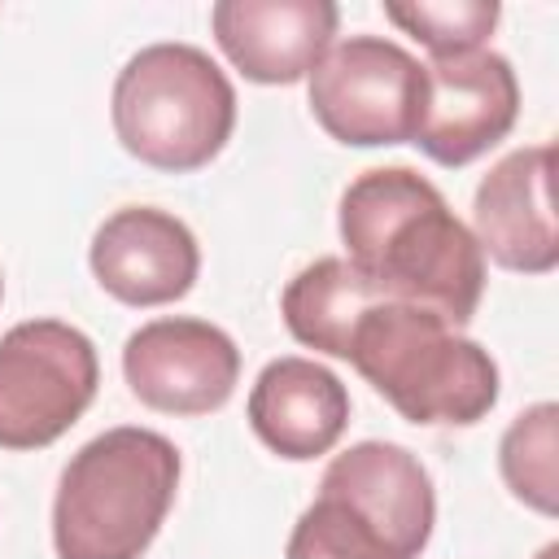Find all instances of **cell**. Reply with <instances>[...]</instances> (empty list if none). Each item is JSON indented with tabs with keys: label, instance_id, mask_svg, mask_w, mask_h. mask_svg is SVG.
<instances>
[{
	"label": "cell",
	"instance_id": "obj_1",
	"mask_svg": "<svg viewBox=\"0 0 559 559\" xmlns=\"http://www.w3.org/2000/svg\"><path fill=\"white\" fill-rule=\"evenodd\" d=\"M345 262L384 297L463 328L485 293V253L437 183L411 166L362 170L341 192Z\"/></svg>",
	"mask_w": 559,
	"mask_h": 559
},
{
	"label": "cell",
	"instance_id": "obj_2",
	"mask_svg": "<svg viewBox=\"0 0 559 559\" xmlns=\"http://www.w3.org/2000/svg\"><path fill=\"white\" fill-rule=\"evenodd\" d=\"M179 489V450L153 428H105L70 454L52 498L57 559H140Z\"/></svg>",
	"mask_w": 559,
	"mask_h": 559
},
{
	"label": "cell",
	"instance_id": "obj_3",
	"mask_svg": "<svg viewBox=\"0 0 559 559\" xmlns=\"http://www.w3.org/2000/svg\"><path fill=\"white\" fill-rule=\"evenodd\" d=\"M341 358L411 424L467 428L498 402L489 349L419 306L371 301L354 319Z\"/></svg>",
	"mask_w": 559,
	"mask_h": 559
},
{
	"label": "cell",
	"instance_id": "obj_4",
	"mask_svg": "<svg viewBox=\"0 0 559 559\" xmlns=\"http://www.w3.org/2000/svg\"><path fill=\"white\" fill-rule=\"evenodd\" d=\"M437 524L424 463L397 441L341 450L297 515L284 559H419Z\"/></svg>",
	"mask_w": 559,
	"mask_h": 559
},
{
	"label": "cell",
	"instance_id": "obj_5",
	"mask_svg": "<svg viewBox=\"0 0 559 559\" xmlns=\"http://www.w3.org/2000/svg\"><path fill=\"white\" fill-rule=\"evenodd\" d=\"M118 144L153 170L188 175L210 166L236 127V87L192 44H148L114 79Z\"/></svg>",
	"mask_w": 559,
	"mask_h": 559
},
{
	"label": "cell",
	"instance_id": "obj_6",
	"mask_svg": "<svg viewBox=\"0 0 559 559\" xmlns=\"http://www.w3.org/2000/svg\"><path fill=\"white\" fill-rule=\"evenodd\" d=\"M100 384L96 345L61 319H26L0 336V450L66 437Z\"/></svg>",
	"mask_w": 559,
	"mask_h": 559
},
{
	"label": "cell",
	"instance_id": "obj_7",
	"mask_svg": "<svg viewBox=\"0 0 559 559\" xmlns=\"http://www.w3.org/2000/svg\"><path fill=\"white\" fill-rule=\"evenodd\" d=\"M306 92L314 122L332 140L349 148L406 144L424 109V66L393 39L349 35L319 57Z\"/></svg>",
	"mask_w": 559,
	"mask_h": 559
},
{
	"label": "cell",
	"instance_id": "obj_8",
	"mask_svg": "<svg viewBox=\"0 0 559 559\" xmlns=\"http://www.w3.org/2000/svg\"><path fill=\"white\" fill-rule=\"evenodd\" d=\"M520 118V79L502 52L476 48L424 66V109L415 140L437 166H467L489 153Z\"/></svg>",
	"mask_w": 559,
	"mask_h": 559
},
{
	"label": "cell",
	"instance_id": "obj_9",
	"mask_svg": "<svg viewBox=\"0 0 559 559\" xmlns=\"http://www.w3.org/2000/svg\"><path fill=\"white\" fill-rule=\"evenodd\" d=\"M127 389L162 415L223 411L240 380L236 341L210 319H153L122 345Z\"/></svg>",
	"mask_w": 559,
	"mask_h": 559
},
{
	"label": "cell",
	"instance_id": "obj_10",
	"mask_svg": "<svg viewBox=\"0 0 559 559\" xmlns=\"http://www.w3.org/2000/svg\"><path fill=\"white\" fill-rule=\"evenodd\" d=\"M96 284L122 306H170L201 271L197 236L183 218L157 205L114 210L87 249Z\"/></svg>",
	"mask_w": 559,
	"mask_h": 559
},
{
	"label": "cell",
	"instance_id": "obj_11",
	"mask_svg": "<svg viewBox=\"0 0 559 559\" xmlns=\"http://www.w3.org/2000/svg\"><path fill=\"white\" fill-rule=\"evenodd\" d=\"M555 148L528 144L507 153L480 183L472 201V236L480 253L520 275H546L559 262L555 201H550Z\"/></svg>",
	"mask_w": 559,
	"mask_h": 559
},
{
	"label": "cell",
	"instance_id": "obj_12",
	"mask_svg": "<svg viewBox=\"0 0 559 559\" xmlns=\"http://www.w3.org/2000/svg\"><path fill=\"white\" fill-rule=\"evenodd\" d=\"M341 9L332 0H218L210 31L249 83H297L332 48Z\"/></svg>",
	"mask_w": 559,
	"mask_h": 559
},
{
	"label": "cell",
	"instance_id": "obj_13",
	"mask_svg": "<svg viewBox=\"0 0 559 559\" xmlns=\"http://www.w3.org/2000/svg\"><path fill=\"white\" fill-rule=\"evenodd\" d=\"M349 424V389L314 358H271L249 389L253 437L293 463L328 454Z\"/></svg>",
	"mask_w": 559,
	"mask_h": 559
},
{
	"label": "cell",
	"instance_id": "obj_14",
	"mask_svg": "<svg viewBox=\"0 0 559 559\" xmlns=\"http://www.w3.org/2000/svg\"><path fill=\"white\" fill-rule=\"evenodd\" d=\"M371 301H380V293L345 258H319L288 280V288L280 297V314H284L293 341L341 358L354 319Z\"/></svg>",
	"mask_w": 559,
	"mask_h": 559
},
{
	"label": "cell",
	"instance_id": "obj_15",
	"mask_svg": "<svg viewBox=\"0 0 559 559\" xmlns=\"http://www.w3.org/2000/svg\"><path fill=\"white\" fill-rule=\"evenodd\" d=\"M498 467L507 489L533 507L537 515L559 511V406L537 402L520 411L502 441H498Z\"/></svg>",
	"mask_w": 559,
	"mask_h": 559
},
{
	"label": "cell",
	"instance_id": "obj_16",
	"mask_svg": "<svg viewBox=\"0 0 559 559\" xmlns=\"http://www.w3.org/2000/svg\"><path fill=\"white\" fill-rule=\"evenodd\" d=\"M384 17L402 26L411 39H419L432 57H459L476 52L489 39L502 9L493 0H411L384 4Z\"/></svg>",
	"mask_w": 559,
	"mask_h": 559
},
{
	"label": "cell",
	"instance_id": "obj_17",
	"mask_svg": "<svg viewBox=\"0 0 559 559\" xmlns=\"http://www.w3.org/2000/svg\"><path fill=\"white\" fill-rule=\"evenodd\" d=\"M537 559H559V546H555V542H550V546H542V555H537Z\"/></svg>",
	"mask_w": 559,
	"mask_h": 559
},
{
	"label": "cell",
	"instance_id": "obj_18",
	"mask_svg": "<svg viewBox=\"0 0 559 559\" xmlns=\"http://www.w3.org/2000/svg\"><path fill=\"white\" fill-rule=\"evenodd\" d=\"M0 297H4V280H0Z\"/></svg>",
	"mask_w": 559,
	"mask_h": 559
}]
</instances>
